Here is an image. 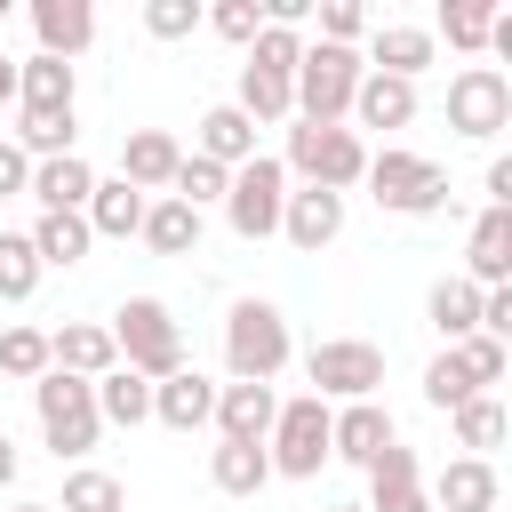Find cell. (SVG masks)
I'll list each match as a JSON object with an SVG mask.
<instances>
[{"label": "cell", "mask_w": 512, "mask_h": 512, "mask_svg": "<svg viewBox=\"0 0 512 512\" xmlns=\"http://www.w3.org/2000/svg\"><path fill=\"white\" fill-rule=\"evenodd\" d=\"M288 312L280 304H264V296H240L232 312H224V368H232V384H272L280 368H288Z\"/></svg>", "instance_id": "6da1fadb"}, {"label": "cell", "mask_w": 512, "mask_h": 512, "mask_svg": "<svg viewBox=\"0 0 512 512\" xmlns=\"http://www.w3.org/2000/svg\"><path fill=\"white\" fill-rule=\"evenodd\" d=\"M112 352H120V368H136L144 384H160V376L184 368V328H176V312H168L160 296H128V304L112 312Z\"/></svg>", "instance_id": "7a4b0ae2"}, {"label": "cell", "mask_w": 512, "mask_h": 512, "mask_svg": "<svg viewBox=\"0 0 512 512\" xmlns=\"http://www.w3.org/2000/svg\"><path fill=\"white\" fill-rule=\"evenodd\" d=\"M360 48H328V40H304V64H296V120L304 128H344L352 120V88H360Z\"/></svg>", "instance_id": "3957f363"}, {"label": "cell", "mask_w": 512, "mask_h": 512, "mask_svg": "<svg viewBox=\"0 0 512 512\" xmlns=\"http://www.w3.org/2000/svg\"><path fill=\"white\" fill-rule=\"evenodd\" d=\"M360 184H368L376 208H392V216H440V208H448V168L424 160V152H400V144L368 152Z\"/></svg>", "instance_id": "277c9868"}, {"label": "cell", "mask_w": 512, "mask_h": 512, "mask_svg": "<svg viewBox=\"0 0 512 512\" xmlns=\"http://www.w3.org/2000/svg\"><path fill=\"white\" fill-rule=\"evenodd\" d=\"M32 408H40V440L56 448V464H80V456L96 448V432H104L96 384H80V376H64V368H48V376L32 384Z\"/></svg>", "instance_id": "5b68a950"}, {"label": "cell", "mask_w": 512, "mask_h": 512, "mask_svg": "<svg viewBox=\"0 0 512 512\" xmlns=\"http://www.w3.org/2000/svg\"><path fill=\"white\" fill-rule=\"evenodd\" d=\"M280 168L288 176H304L312 192H352L360 184V168H368V144L352 136V128H288V152H280Z\"/></svg>", "instance_id": "8992f818"}, {"label": "cell", "mask_w": 512, "mask_h": 512, "mask_svg": "<svg viewBox=\"0 0 512 512\" xmlns=\"http://www.w3.org/2000/svg\"><path fill=\"white\" fill-rule=\"evenodd\" d=\"M264 456H272V480H320V464H328V400H312V392L280 400V416L264 432Z\"/></svg>", "instance_id": "52a82bcc"}, {"label": "cell", "mask_w": 512, "mask_h": 512, "mask_svg": "<svg viewBox=\"0 0 512 512\" xmlns=\"http://www.w3.org/2000/svg\"><path fill=\"white\" fill-rule=\"evenodd\" d=\"M304 376H312V400H376L384 352L368 336H328V344L304 352Z\"/></svg>", "instance_id": "ba28073f"}, {"label": "cell", "mask_w": 512, "mask_h": 512, "mask_svg": "<svg viewBox=\"0 0 512 512\" xmlns=\"http://www.w3.org/2000/svg\"><path fill=\"white\" fill-rule=\"evenodd\" d=\"M280 208H288V168L272 152H256L248 168H232V192H224V224L240 240H272L280 232Z\"/></svg>", "instance_id": "9c48e42d"}, {"label": "cell", "mask_w": 512, "mask_h": 512, "mask_svg": "<svg viewBox=\"0 0 512 512\" xmlns=\"http://www.w3.org/2000/svg\"><path fill=\"white\" fill-rule=\"evenodd\" d=\"M448 128L472 136V144L504 136V128H512V80H504L496 64H464V72L448 80Z\"/></svg>", "instance_id": "30bf717a"}, {"label": "cell", "mask_w": 512, "mask_h": 512, "mask_svg": "<svg viewBox=\"0 0 512 512\" xmlns=\"http://www.w3.org/2000/svg\"><path fill=\"white\" fill-rule=\"evenodd\" d=\"M392 440H400V432H392V408H384V400H344V408H328V456H344V464L368 472Z\"/></svg>", "instance_id": "8fae6325"}, {"label": "cell", "mask_w": 512, "mask_h": 512, "mask_svg": "<svg viewBox=\"0 0 512 512\" xmlns=\"http://www.w3.org/2000/svg\"><path fill=\"white\" fill-rule=\"evenodd\" d=\"M176 168H184V144H176L168 128H128V136H120V184H136L144 200L168 192Z\"/></svg>", "instance_id": "7c38bea8"}, {"label": "cell", "mask_w": 512, "mask_h": 512, "mask_svg": "<svg viewBox=\"0 0 512 512\" xmlns=\"http://www.w3.org/2000/svg\"><path fill=\"white\" fill-rule=\"evenodd\" d=\"M360 512H432L416 448H400V440H392V448L368 464V504H360Z\"/></svg>", "instance_id": "4fadbf2b"}, {"label": "cell", "mask_w": 512, "mask_h": 512, "mask_svg": "<svg viewBox=\"0 0 512 512\" xmlns=\"http://www.w3.org/2000/svg\"><path fill=\"white\" fill-rule=\"evenodd\" d=\"M464 280H472V288H512V208H480V216H472Z\"/></svg>", "instance_id": "5bb4252c"}, {"label": "cell", "mask_w": 512, "mask_h": 512, "mask_svg": "<svg viewBox=\"0 0 512 512\" xmlns=\"http://www.w3.org/2000/svg\"><path fill=\"white\" fill-rule=\"evenodd\" d=\"M48 368H64V376H80V384L112 376V368H120V352H112V328H104V320L48 328Z\"/></svg>", "instance_id": "9a60e30c"}, {"label": "cell", "mask_w": 512, "mask_h": 512, "mask_svg": "<svg viewBox=\"0 0 512 512\" xmlns=\"http://www.w3.org/2000/svg\"><path fill=\"white\" fill-rule=\"evenodd\" d=\"M424 496H432V512H496L504 504V480H496L488 456H456V464H440V480Z\"/></svg>", "instance_id": "2e32d148"}, {"label": "cell", "mask_w": 512, "mask_h": 512, "mask_svg": "<svg viewBox=\"0 0 512 512\" xmlns=\"http://www.w3.org/2000/svg\"><path fill=\"white\" fill-rule=\"evenodd\" d=\"M208 416H216V384H208L192 360H184L176 376L152 384V424H168V432H200Z\"/></svg>", "instance_id": "e0dca14e"}, {"label": "cell", "mask_w": 512, "mask_h": 512, "mask_svg": "<svg viewBox=\"0 0 512 512\" xmlns=\"http://www.w3.org/2000/svg\"><path fill=\"white\" fill-rule=\"evenodd\" d=\"M24 192L40 200V216H80L88 192H96V168H88L80 152H64V160H32V184H24Z\"/></svg>", "instance_id": "ac0fdd59"}, {"label": "cell", "mask_w": 512, "mask_h": 512, "mask_svg": "<svg viewBox=\"0 0 512 512\" xmlns=\"http://www.w3.org/2000/svg\"><path fill=\"white\" fill-rule=\"evenodd\" d=\"M280 232H288V248H304V256H320L336 232H344V192H288V208H280Z\"/></svg>", "instance_id": "d6986e66"}, {"label": "cell", "mask_w": 512, "mask_h": 512, "mask_svg": "<svg viewBox=\"0 0 512 512\" xmlns=\"http://www.w3.org/2000/svg\"><path fill=\"white\" fill-rule=\"evenodd\" d=\"M280 416V392L272 384H216V440H264Z\"/></svg>", "instance_id": "ffe728a7"}, {"label": "cell", "mask_w": 512, "mask_h": 512, "mask_svg": "<svg viewBox=\"0 0 512 512\" xmlns=\"http://www.w3.org/2000/svg\"><path fill=\"white\" fill-rule=\"evenodd\" d=\"M192 152L216 160V168H248V160H256V120L232 112V104H208L200 128H192Z\"/></svg>", "instance_id": "44dd1931"}, {"label": "cell", "mask_w": 512, "mask_h": 512, "mask_svg": "<svg viewBox=\"0 0 512 512\" xmlns=\"http://www.w3.org/2000/svg\"><path fill=\"white\" fill-rule=\"evenodd\" d=\"M32 32H40V56H80L96 40V8L88 0H32Z\"/></svg>", "instance_id": "7402d4cb"}, {"label": "cell", "mask_w": 512, "mask_h": 512, "mask_svg": "<svg viewBox=\"0 0 512 512\" xmlns=\"http://www.w3.org/2000/svg\"><path fill=\"white\" fill-rule=\"evenodd\" d=\"M360 64L368 72H392V80H416V72H432V32L424 24H376Z\"/></svg>", "instance_id": "603a6c76"}, {"label": "cell", "mask_w": 512, "mask_h": 512, "mask_svg": "<svg viewBox=\"0 0 512 512\" xmlns=\"http://www.w3.org/2000/svg\"><path fill=\"white\" fill-rule=\"evenodd\" d=\"M352 120H360V128H408V120H416V80L360 72V88H352ZM360 128H352V136H360Z\"/></svg>", "instance_id": "cb8c5ba5"}, {"label": "cell", "mask_w": 512, "mask_h": 512, "mask_svg": "<svg viewBox=\"0 0 512 512\" xmlns=\"http://www.w3.org/2000/svg\"><path fill=\"white\" fill-rule=\"evenodd\" d=\"M144 192L136 184H120V176H96V192H88V208H80V224H88V240H128L136 224H144Z\"/></svg>", "instance_id": "d4e9b609"}, {"label": "cell", "mask_w": 512, "mask_h": 512, "mask_svg": "<svg viewBox=\"0 0 512 512\" xmlns=\"http://www.w3.org/2000/svg\"><path fill=\"white\" fill-rule=\"evenodd\" d=\"M72 96H80V72L64 56H24L16 64V104L24 112H72Z\"/></svg>", "instance_id": "484cf974"}, {"label": "cell", "mask_w": 512, "mask_h": 512, "mask_svg": "<svg viewBox=\"0 0 512 512\" xmlns=\"http://www.w3.org/2000/svg\"><path fill=\"white\" fill-rule=\"evenodd\" d=\"M136 240H144L152 256H192V248H200V208H184V200H168V192H160V200L144 208Z\"/></svg>", "instance_id": "4316f807"}, {"label": "cell", "mask_w": 512, "mask_h": 512, "mask_svg": "<svg viewBox=\"0 0 512 512\" xmlns=\"http://www.w3.org/2000/svg\"><path fill=\"white\" fill-rule=\"evenodd\" d=\"M208 480H216L224 496H256V488L272 480L264 440H216V448H208Z\"/></svg>", "instance_id": "83f0119b"}, {"label": "cell", "mask_w": 512, "mask_h": 512, "mask_svg": "<svg viewBox=\"0 0 512 512\" xmlns=\"http://www.w3.org/2000/svg\"><path fill=\"white\" fill-rule=\"evenodd\" d=\"M424 320L440 328V344H456V336H472V328H480V288H472L464 272H448V280H432V296H424Z\"/></svg>", "instance_id": "f1b7e54d"}, {"label": "cell", "mask_w": 512, "mask_h": 512, "mask_svg": "<svg viewBox=\"0 0 512 512\" xmlns=\"http://www.w3.org/2000/svg\"><path fill=\"white\" fill-rule=\"evenodd\" d=\"M232 112H248L256 128H264V120H296V80H280V72H256V64H240Z\"/></svg>", "instance_id": "f546056e"}, {"label": "cell", "mask_w": 512, "mask_h": 512, "mask_svg": "<svg viewBox=\"0 0 512 512\" xmlns=\"http://www.w3.org/2000/svg\"><path fill=\"white\" fill-rule=\"evenodd\" d=\"M96 416H104V424H120V432L152 424V384H144L136 368H112V376H96Z\"/></svg>", "instance_id": "4dcf8cb0"}, {"label": "cell", "mask_w": 512, "mask_h": 512, "mask_svg": "<svg viewBox=\"0 0 512 512\" xmlns=\"http://www.w3.org/2000/svg\"><path fill=\"white\" fill-rule=\"evenodd\" d=\"M24 240H32V256H40V272H72V264H80V256L96 248L80 216H40V224H32Z\"/></svg>", "instance_id": "1f68e13d"}, {"label": "cell", "mask_w": 512, "mask_h": 512, "mask_svg": "<svg viewBox=\"0 0 512 512\" xmlns=\"http://www.w3.org/2000/svg\"><path fill=\"white\" fill-rule=\"evenodd\" d=\"M448 424H456V448H464V456H488V448L512 432V416H504L496 392H472L464 408H448Z\"/></svg>", "instance_id": "d6a6232c"}, {"label": "cell", "mask_w": 512, "mask_h": 512, "mask_svg": "<svg viewBox=\"0 0 512 512\" xmlns=\"http://www.w3.org/2000/svg\"><path fill=\"white\" fill-rule=\"evenodd\" d=\"M24 160H64L72 152V112H16V136H8Z\"/></svg>", "instance_id": "836d02e7"}, {"label": "cell", "mask_w": 512, "mask_h": 512, "mask_svg": "<svg viewBox=\"0 0 512 512\" xmlns=\"http://www.w3.org/2000/svg\"><path fill=\"white\" fill-rule=\"evenodd\" d=\"M56 512H128V488L112 480V472H96V464H72L64 472V504Z\"/></svg>", "instance_id": "e575fe53"}, {"label": "cell", "mask_w": 512, "mask_h": 512, "mask_svg": "<svg viewBox=\"0 0 512 512\" xmlns=\"http://www.w3.org/2000/svg\"><path fill=\"white\" fill-rule=\"evenodd\" d=\"M448 360L464 368V384H472V392H496V384H504V360H512V352H504L496 336H480V328H472V336H456V344H448Z\"/></svg>", "instance_id": "d590c367"}, {"label": "cell", "mask_w": 512, "mask_h": 512, "mask_svg": "<svg viewBox=\"0 0 512 512\" xmlns=\"http://www.w3.org/2000/svg\"><path fill=\"white\" fill-rule=\"evenodd\" d=\"M488 24H496V0H448L440 8L448 48H464V56H488Z\"/></svg>", "instance_id": "8d00e7d4"}, {"label": "cell", "mask_w": 512, "mask_h": 512, "mask_svg": "<svg viewBox=\"0 0 512 512\" xmlns=\"http://www.w3.org/2000/svg\"><path fill=\"white\" fill-rule=\"evenodd\" d=\"M232 192V168H216V160H200V152H184V168H176V184H168V200H184V208H216Z\"/></svg>", "instance_id": "74e56055"}, {"label": "cell", "mask_w": 512, "mask_h": 512, "mask_svg": "<svg viewBox=\"0 0 512 512\" xmlns=\"http://www.w3.org/2000/svg\"><path fill=\"white\" fill-rule=\"evenodd\" d=\"M0 376L40 384L48 376V328H0Z\"/></svg>", "instance_id": "f35d334b"}, {"label": "cell", "mask_w": 512, "mask_h": 512, "mask_svg": "<svg viewBox=\"0 0 512 512\" xmlns=\"http://www.w3.org/2000/svg\"><path fill=\"white\" fill-rule=\"evenodd\" d=\"M40 288V256H32V240L24 232H0V304H24Z\"/></svg>", "instance_id": "ab89813d"}, {"label": "cell", "mask_w": 512, "mask_h": 512, "mask_svg": "<svg viewBox=\"0 0 512 512\" xmlns=\"http://www.w3.org/2000/svg\"><path fill=\"white\" fill-rule=\"evenodd\" d=\"M200 24H208L216 40H232V48H248V40L264 32V0H216V8L200 16Z\"/></svg>", "instance_id": "60d3db41"}, {"label": "cell", "mask_w": 512, "mask_h": 512, "mask_svg": "<svg viewBox=\"0 0 512 512\" xmlns=\"http://www.w3.org/2000/svg\"><path fill=\"white\" fill-rule=\"evenodd\" d=\"M200 16H208L200 0H144V32H152V40H192Z\"/></svg>", "instance_id": "b9f144b4"}, {"label": "cell", "mask_w": 512, "mask_h": 512, "mask_svg": "<svg viewBox=\"0 0 512 512\" xmlns=\"http://www.w3.org/2000/svg\"><path fill=\"white\" fill-rule=\"evenodd\" d=\"M360 32H368V8L360 0H320V40L328 48H352Z\"/></svg>", "instance_id": "7bdbcfd3"}, {"label": "cell", "mask_w": 512, "mask_h": 512, "mask_svg": "<svg viewBox=\"0 0 512 512\" xmlns=\"http://www.w3.org/2000/svg\"><path fill=\"white\" fill-rule=\"evenodd\" d=\"M424 400H432V408H440V416H448V408H464V400H472V384H464V368H456V360H448V352H440V360H432V368H424Z\"/></svg>", "instance_id": "ee69618b"}, {"label": "cell", "mask_w": 512, "mask_h": 512, "mask_svg": "<svg viewBox=\"0 0 512 512\" xmlns=\"http://www.w3.org/2000/svg\"><path fill=\"white\" fill-rule=\"evenodd\" d=\"M24 184H32V160H24V152H16L8 136H0V200H16Z\"/></svg>", "instance_id": "f6af8a7d"}, {"label": "cell", "mask_w": 512, "mask_h": 512, "mask_svg": "<svg viewBox=\"0 0 512 512\" xmlns=\"http://www.w3.org/2000/svg\"><path fill=\"white\" fill-rule=\"evenodd\" d=\"M480 184H488V208H512V160H488Z\"/></svg>", "instance_id": "bcb514c9"}, {"label": "cell", "mask_w": 512, "mask_h": 512, "mask_svg": "<svg viewBox=\"0 0 512 512\" xmlns=\"http://www.w3.org/2000/svg\"><path fill=\"white\" fill-rule=\"evenodd\" d=\"M16 464H24V456H16V440L0 432V488H16Z\"/></svg>", "instance_id": "7dc6e473"}, {"label": "cell", "mask_w": 512, "mask_h": 512, "mask_svg": "<svg viewBox=\"0 0 512 512\" xmlns=\"http://www.w3.org/2000/svg\"><path fill=\"white\" fill-rule=\"evenodd\" d=\"M0 104H16V64H8V48H0Z\"/></svg>", "instance_id": "c3c4849f"}, {"label": "cell", "mask_w": 512, "mask_h": 512, "mask_svg": "<svg viewBox=\"0 0 512 512\" xmlns=\"http://www.w3.org/2000/svg\"><path fill=\"white\" fill-rule=\"evenodd\" d=\"M8 512H56V504H8Z\"/></svg>", "instance_id": "681fc988"}, {"label": "cell", "mask_w": 512, "mask_h": 512, "mask_svg": "<svg viewBox=\"0 0 512 512\" xmlns=\"http://www.w3.org/2000/svg\"><path fill=\"white\" fill-rule=\"evenodd\" d=\"M336 512H360V504H336Z\"/></svg>", "instance_id": "f907efd6"}]
</instances>
